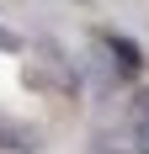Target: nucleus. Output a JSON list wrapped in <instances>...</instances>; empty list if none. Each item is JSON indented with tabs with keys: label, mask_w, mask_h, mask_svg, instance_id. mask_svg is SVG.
I'll return each instance as SVG.
<instances>
[{
	"label": "nucleus",
	"mask_w": 149,
	"mask_h": 154,
	"mask_svg": "<svg viewBox=\"0 0 149 154\" xmlns=\"http://www.w3.org/2000/svg\"><path fill=\"white\" fill-rule=\"evenodd\" d=\"M32 85H59V91H74V69L53 43H43V69H32Z\"/></svg>",
	"instance_id": "nucleus-1"
},
{
	"label": "nucleus",
	"mask_w": 149,
	"mask_h": 154,
	"mask_svg": "<svg viewBox=\"0 0 149 154\" xmlns=\"http://www.w3.org/2000/svg\"><path fill=\"white\" fill-rule=\"evenodd\" d=\"M101 48L117 59V75H138V69H144V53H138L133 37H122V32H101Z\"/></svg>",
	"instance_id": "nucleus-2"
},
{
	"label": "nucleus",
	"mask_w": 149,
	"mask_h": 154,
	"mask_svg": "<svg viewBox=\"0 0 149 154\" xmlns=\"http://www.w3.org/2000/svg\"><path fill=\"white\" fill-rule=\"evenodd\" d=\"M128 133H133V149L149 154V91L128 96Z\"/></svg>",
	"instance_id": "nucleus-3"
},
{
	"label": "nucleus",
	"mask_w": 149,
	"mask_h": 154,
	"mask_svg": "<svg viewBox=\"0 0 149 154\" xmlns=\"http://www.w3.org/2000/svg\"><path fill=\"white\" fill-rule=\"evenodd\" d=\"M0 149L5 154H37V133L21 122H0Z\"/></svg>",
	"instance_id": "nucleus-4"
},
{
	"label": "nucleus",
	"mask_w": 149,
	"mask_h": 154,
	"mask_svg": "<svg viewBox=\"0 0 149 154\" xmlns=\"http://www.w3.org/2000/svg\"><path fill=\"white\" fill-rule=\"evenodd\" d=\"M0 48H5V53H16V48H21V37H16L11 27H0Z\"/></svg>",
	"instance_id": "nucleus-5"
}]
</instances>
